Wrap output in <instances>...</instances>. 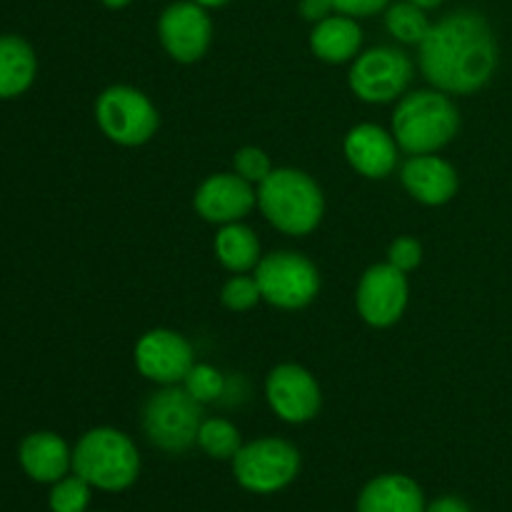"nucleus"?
Returning a JSON list of instances; mask_svg holds the SVG:
<instances>
[{
	"instance_id": "1",
	"label": "nucleus",
	"mask_w": 512,
	"mask_h": 512,
	"mask_svg": "<svg viewBox=\"0 0 512 512\" xmlns=\"http://www.w3.org/2000/svg\"><path fill=\"white\" fill-rule=\"evenodd\" d=\"M498 68V40L475 10H455L430 25L420 43L425 80L448 95H470L490 83Z\"/></svg>"
},
{
	"instance_id": "2",
	"label": "nucleus",
	"mask_w": 512,
	"mask_h": 512,
	"mask_svg": "<svg viewBox=\"0 0 512 512\" xmlns=\"http://www.w3.org/2000/svg\"><path fill=\"white\" fill-rule=\"evenodd\" d=\"M460 130V113L443 90H415L393 113V138L410 155L438 153Z\"/></svg>"
},
{
	"instance_id": "3",
	"label": "nucleus",
	"mask_w": 512,
	"mask_h": 512,
	"mask_svg": "<svg viewBox=\"0 0 512 512\" xmlns=\"http://www.w3.org/2000/svg\"><path fill=\"white\" fill-rule=\"evenodd\" d=\"M258 205L268 223L285 235H308L325 213L323 190L303 170L278 168L258 185Z\"/></svg>"
},
{
	"instance_id": "4",
	"label": "nucleus",
	"mask_w": 512,
	"mask_h": 512,
	"mask_svg": "<svg viewBox=\"0 0 512 512\" xmlns=\"http://www.w3.org/2000/svg\"><path fill=\"white\" fill-rule=\"evenodd\" d=\"M75 475L105 493L128 490L140 475V455L133 440L115 428H93L73 450Z\"/></svg>"
},
{
	"instance_id": "5",
	"label": "nucleus",
	"mask_w": 512,
	"mask_h": 512,
	"mask_svg": "<svg viewBox=\"0 0 512 512\" xmlns=\"http://www.w3.org/2000/svg\"><path fill=\"white\" fill-rule=\"evenodd\" d=\"M203 405L180 385H163L143 410V428L150 443L165 453H185L198 443Z\"/></svg>"
},
{
	"instance_id": "6",
	"label": "nucleus",
	"mask_w": 512,
	"mask_h": 512,
	"mask_svg": "<svg viewBox=\"0 0 512 512\" xmlns=\"http://www.w3.org/2000/svg\"><path fill=\"white\" fill-rule=\"evenodd\" d=\"M95 120L105 138L125 148L148 143L160 125V115L148 95L130 85L103 90L95 103Z\"/></svg>"
},
{
	"instance_id": "7",
	"label": "nucleus",
	"mask_w": 512,
	"mask_h": 512,
	"mask_svg": "<svg viewBox=\"0 0 512 512\" xmlns=\"http://www.w3.org/2000/svg\"><path fill=\"white\" fill-rule=\"evenodd\" d=\"M255 280L265 303L280 310L305 308L320 290L318 268L305 255L290 250L260 258L255 265Z\"/></svg>"
},
{
	"instance_id": "8",
	"label": "nucleus",
	"mask_w": 512,
	"mask_h": 512,
	"mask_svg": "<svg viewBox=\"0 0 512 512\" xmlns=\"http://www.w3.org/2000/svg\"><path fill=\"white\" fill-rule=\"evenodd\" d=\"M300 473V453L280 438H260L243 445L233 458V475L245 490L258 495L288 488Z\"/></svg>"
},
{
	"instance_id": "9",
	"label": "nucleus",
	"mask_w": 512,
	"mask_h": 512,
	"mask_svg": "<svg viewBox=\"0 0 512 512\" xmlns=\"http://www.w3.org/2000/svg\"><path fill=\"white\" fill-rule=\"evenodd\" d=\"M413 80V60L398 48H370L353 60L348 83L350 90L365 103H390Z\"/></svg>"
},
{
	"instance_id": "10",
	"label": "nucleus",
	"mask_w": 512,
	"mask_h": 512,
	"mask_svg": "<svg viewBox=\"0 0 512 512\" xmlns=\"http://www.w3.org/2000/svg\"><path fill=\"white\" fill-rule=\"evenodd\" d=\"M158 38L165 53L178 63H198L213 40V20L208 8L195 0H178L168 5L158 20Z\"/></svg>"
},
{
	"instance_id": "11",
	"label": "nucleus",
	"mask_w": 512,
	"mask_h": 512,
	"mask_svg": "<svg viewBox=\"0 0 512 512\" xmlns=\"http://www.w3.org/2000/svg\"><path fill=\"white\" fill-rule=\"evenodd\" d=\"M408 278L390 263H378L365 270L358 283L355 303L360 318L373 328H390L403 318L408 308Z\"/></svg>"
},
{
	"instance_id": "12",
	"label": "nucleus",
	"mask_w": 512,
	"mask_h": 512,
	"mask_svg": "<svg viewBox=\"0 0 512 512\" xmlns=\"http://www.w3.org/2000/svg\"><path fill=\"white\" fill-rule=\"evenodd\" d=\"M265 398L280 420L293 425L313 420L323 403L318 380L303 365L295 363H285L270 370L268 380H265Z\"/></svg>"
},
{
	"instance_id": "13",
	"label": "nucleus",
	"mask_w": 512,
	"mask_h": 512,
	"mask_svg": "<svg viewBox=\"0 0 512 512\" xmlns=\"http://www.w3.org/2000/svg\"><path fill=\"white\" fill-rule=\"evenodd\" d=\"M140 375L158 385H180L195 365L193 345L175 330H150L135 345Z\"/></svg>"
},
{
	"instance_id": "14",
	"label": "nucleus",
	"mask_w": 512,
	"mask_h": 512,
	"mask_svg": "<svg viewBox=\"0 0 512 512\" xmlns=\"http://www.w3.org/2000/svg\"><path fill=\"white\" fill-rule=\"evenodd\" d=\"M258 203L253 185L240 178L238 173L210 175L195 190V210L203 220L215 225L240 223Z\"/></svg>"
},
{
	"instance_id": "15",
	"label": "nucleus",
	"mask_w": 512,
	"mask_h": 512,
	"mask_svg": "<svg viewBox=\"0 0 512 512\" xmlns=\"http://www.w3.org/2000/svg\"><path fill=\"white\" fill-rule=\"evenodd\" d=\"M343 148L353 170H358L360 175L370 180L388 178L398 165V143H395L393 133L383 130L380 125H355L345 135Z\"/></svg>"
},
{
	"instance_id": "16",
	"label": "nucleus",
	"mask_w": 512,
	"mask_h": 512,
	"mask_svg": "<svg viewBox=\"0 0 512 512\" xmlns=\"http://www.w3.org/2000/svg\"><path fill=\"white\" fill-rule=\"evenodd\" d=\"M405 190L423 205H445L458 193V170L438 155H413L400 170Z\"/></svg>"
},
{
	"instance_id": "17",
	"label": "nucleus",
	"mask_w": 512,
	"mask_h": 512,
	"mask_svg": "<svg viewBox=\"0 0 512 512\" xmlns=\"http://www.w3.org/2000/svg\"><path fill=\"white\" fill-rule=\"evenodd\" d=\"M20 468L38 483H58L73 468L68 443L55 433H33L20 443Z\"/></svg>"
},
{
	"instance_id": "18",
	"label": "nucleus",
	"mask_w": 512,
	"mask_h": 512,
	"mask_svg": "<svg viewBox=\"0 0 512 512\" xmlns=\"http://www.w3.org/2000/svg\"><path fill=\"white\" fill-rule=\"evenodd\" d=\"M360 45H363V30H360L358 18H350V15L333 13L310 30V50L315 58L325 63L340 65L355 60L360 55Z\"/></svg>"
},
{
	"instance_id": "19",
	"label": "nucleus",
	"mask_w": 512,
	"mask_h": 512,
	"mask_svg": "<svg viewBox=\"0 0 512 512\" xmlns=\"http://www.w3.org/2000/svg\"><path fill=\"white\" fill-rule=\"evenodd\" d=\"M358 512H425L423 490L408 475H380L360 493Z\"/></svg>"
},
{
	"instance_id": "20",
	"label": "nucleus",
	"mask_w": 512,
	"mask_h": 512,
	"mask_svg": "<svg viewBox=\"0 0 512 512\" xmlns=\"http://www.w3.org/2000/svg\"><path fill=\"white\" fill-rule=\"evenodd\" d=\"M38 60L28 40L0 35V100L18 98L33 85Z\"/></svg>"
},
{
	"instance_id": "21",
	"label": "nucleus",
	"mask_w": 512,
	"mask_h": 512,
	"mask_svg": "<svg viewBox=\"0 0 512 512\" xmlns=\"http://www.w3.org/2000/svg\"><path fill=\"white\" fill-rule=\"evenodd\" d=\"M215 255L230 273H248L260 263V240L248 225L228 223L215 238Z\"/></svg>"
},
{
	"instance_id": "22",
	"label": "nucleus",
	"mask_w": 512,
	"mask_h": 512,
	"mask_svg": "<svg viewBox=\"0 0 512 512\" xmlns=\"http://www.w3.org/2000/svg\"><path fill=\"white\" fill-rule=\"evenodd\" d=\"M428 10L418 8V5L400 0V3H390L385 8V28L395 40L405 45H420L430 30Z\"/></svg>"
},
{
	"instance_id": "23",
	"label": "nucleus",
	"mask_w": 512,
	"mask_h": 512,
	"mask_svg": "<svg viewBox=\"0 0 512 512\" xmlns=\"http://www.w3.org/2000/svg\"><path fill=\"white\" fill-rule=\"evenodd\" d=\"M198 445L205 455L215 460H233L243 448L240 430L223 418L203 420L198 430Z\"/></svg>"
},
{
	"instance_id": "24",
	"label": "nucleus",
	"mask_w": 512,
	"mask_h": 512,
	"mask_svg": "<svg viewBox=\"0 0 512 512\" xmlns=\"http://www.w3.org/2000/svg\"><path fill=\"white\" fill-rule=\"evenodd\" d=\"M225 383H228V380H225V375L220 373L218 368H213V365L208 363H195L193 368H190V373L185 375L183 388L188 390L200 405H205L215 403V400H223Z\"/></svg>"
},
{
	"instance_id": "25",
	"label": "nucleus",
	"mask_w": 512,
	"mask_h": 512,
	"mask_svg": "<svg viewBox=\"0 0 512 512\" xmlns=\"http://www.w3.org/2000/svg\"><path fill=\"white\" fill-rule=\"evenodd\" d=\"M48 503L53 512H85L90 503V485L80 475L60 478L53 483Z\"/></svg>"
},
{
	"instance_id": "26",
	"label": "nucleus",
	"mask_w": 512,
	"mask_h": 512,
	"mask_svg": "<svg viewBox=\"0 0 512 512\" xmlns=\"http://www.w3.org/2000/svg\"><path fill=\"white\" fill-rule=\"evenodd\" d=\"M220 300H223L225 308L233 310V313H245V310L255 308V305H258V300H263V295H260L255 275L250 278V275L238 273L235 278H230L228 283L223 285Z\"/></svg>"
},
{
	"instance_id": "27",
	"label": "nucleus",
	"mask_w": 512,
	"mask_h": 512,
	"mask_svg": "<svg viewBox=\"0 0 512 512\" xmlns=\"http://www.w3.org/2000/svg\"><path fill=\"white\" fill-rule=\"evenodd\" d=\"M235 173L243 180H248L250 185L263 183L270 173H273V163H270L268 153L255 145H248V148H240L233 158Z\"/></svg>"
},
{
	"instance_id": "28",
	"label": "nucleus",
	"mask_w": 512,
	"mask_h": 512,
	"mask_svg": "<svg viewBox=\"0 0 512 512\" xmlns=\"http://www.w3.org/2000/svg\"><path fill=\"white\" fill-rule=\"evenodd\" d=\"M388 263L395 265L398 270H403V273H410V270H415L423 263V245L415 238H408V235L393 240L388 250Z\"/></svg>"
},
{
	"instance_id": "29",
	"label": "nucleus",
	"mask_w": 512,
	"mask_h": 512,
	"mask_svg": "<svg viewBox=\"0 0 512 512\" xmlns=\"http://www.w3.org/2000/svg\"><path fill=\"white\" fill-rule=\"evenodd\" d=\"M335 13L350 15V18H370L390 5V0H333Z\"/></svg>"
},
{
	"instance_id": "30",
	"label": "nucleus",
	"mask_w": 512,
	"mask_h": 512,
	"mask_svg": "<svg viewBox=\"0 0 512 512\" xmlns=\"http://www.w3.org/2000/svg\"><path fill=\"white\" fill-rule=\"evenodd\" d=\"M298 10L300 15H303V20H308V23H320V20L330 18V15L335 13V5L333 0H300L298 3Z\"/></svg>"
},
{
	"instance_id": "31",
	"label": "nucleus",
	"mask_w": 512,
	"mask_h": 512,
	"mask_svg": "<svg viewBox=\"0 0 512 512\" xmlns=\"http://www.w3.org/2000/svg\"><path fill=\"white\" fill-rule=\"evenodd\" d=\"M425 512H473V510H470V505L465 503V500L448 495V498H440L435 500V503H430L428 508H425Z\"/></svg>"
},
{
	"instance_id": "32",
	"label": "nucleus",
	"mask_w": 512,
	"mask_h": 512,
	"mask_svg": "<svg viewBox=\"0 0 512 512\" xmlns=\"http://www.w3.org/2000/svg\"><path fill=\"white\" fill-rule=\"evenodd\" d=\"M408 3L418 5V8H423V10H435L438 5H443L445 0H408Z\"/></svg>"
},
{
	"instance_id": "33",
	"label": "nucleus",
	"mask_w": 512,
	"mask_h": 512,
	"mask_svg": "<svg viewBox=\"0 0 512 512\" xmlns=\"http://www.w3.org/2000/svg\"><path fill=\"white\" fill-rule=\"evenodd\" d=\"M100 3L110 10H120V8H125V5L133 3V0H100Z\"/></svg>"
},
{
	"instance_id": "34",
	"label": "nucleus",
	"mask_w": 512,
	"mask_h": 512,
	"mask_svg": "<svg viewBox=\"0 0 512 512\" xmlns=\"http://www.w3.org/2000/svg\"><path fill=\"white\" fill-rule=\"evenodd\" d=\"M198 5H203V8H223V5H228L230 0H195Z\"/></svg>"
}]
</instances>
